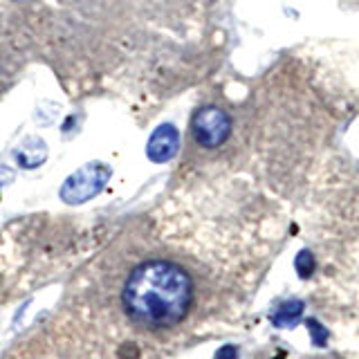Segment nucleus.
Returning a JSON list of instances; mask_svg holds the SVG:
<instances>
[{"label":"nucleus","instance_id":"obj_3","mask_svg":"<svg viewBox=\"0 0 359 359\" xmlns=\"http://www.w3.org/2000/svg\"><path fill=\"white\" fill-rule=\"evenodd\" d=\"M177 146H180L177 128L171 126V123H162L160 128H155L149 144H146V155H149L153 162L162 164V162H168L177 153Z\"/></svg>","mask_w":359,"mask_h":359},{"label":"nucleus","instance_id":"obj_1","mask_svg":"<svg viewBox=\"0 0 359 359\" xmlns=\"http://www.w3.org/2000/svg\"><path fill=\"white\" fill-rule=\"evenodd\" d=\"M110 177V168L101 162H90L74 171L61 187V198L67 205H81L90 198H95L106 187Z\"/></svg>","mask_w":359,"mask_h":359},{"label":"nucleus","instance_id":"obj_2","mask_svg":"<svg viewBox=\"0 0 359 359\" xmlns=\"http://www.w3.org/2000/svg\"><path fill=\"white\" fill-rule=\"evenodd\" d=\"M191 130H194V137L200 146H205V149H218L229 137L231 121L220 108L205 106L194 115Z\"/></svg>","mask_w":359,"mask_h":359},{"label":"nucleus","instance_id":"obj_4","mask_svg":"<svg viewBox=\"0 0 359 359\" xmlns=\"http://www.w3.org/2000/svg\"><path fill=\"white\" fill-rule=\"evenodd\" d=\"M48 157V146L39 137H29L20 144V149L16 153V160L22 168H36L45 162Z\"/></svg>","mask_w":359,"mask_h":359}]
</instances>
